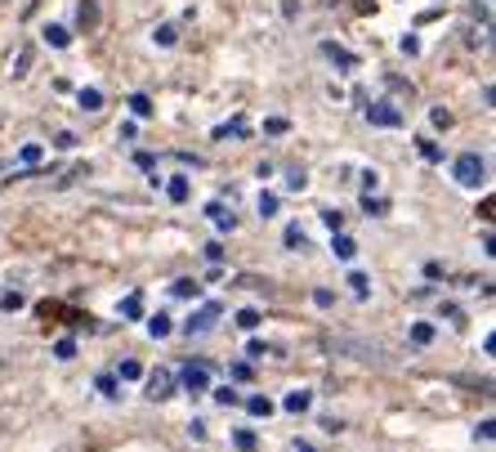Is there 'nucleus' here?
<instances>
[{"mask_svg":"<svg viewBox=\"0 0 496 452\" xmlns=\"http://www.w3.org/2000/svg\"><path fill=\"white\" fill-rule=\"evenodd\" d=\"M416 153H420L425 162H442V148H438L434 139H416Z\"/></svg>","mask_w":496,"mask_h":452,"instance_id":"2f4dec72","label":"nucleus"},{"mask_svg":"<svg viewBox=\"0 0 496 452\" xmlns=\"http://www.w3.org/2000/svg\"><path fill=\"white\" fill-rule=\"evenodd\" d=\"M130 113L144 121V117H153V99L148 95H130Z\"/></svg>","mask_w":496,"mask_h":452,"instance_id":"c85d7f7f","label":"nucleus"},{"mask_svg":"<svg viewBox=\"0 0 496 452\" xmlns=\"http://www.w3.org/2000/svg\"><path fill=\"white\" fill-rule=\"evenodd\" d=\"M313 305H318V309H331V305H335V296H331L327 287H318V291H313Z\"/></svg>","mask_w":496,"mask_h":452,"instance_id":"37998d69","label":"nucleus"},{"mask_svg":"<svg viewBox=\"0 0 496 452\" xmlns=\"http://www.w3.org/2000/svg\"><path fill=\"white\" fill-rule=\"evenodd\" d=\"M362 117H367V126H376V130H398L407 117H402V108L398 104H389V99H376V104H367L362 108Z\"/></svg>","mask_w":496,"mask_h":452,"instance_id":"f03ea898","label":"nucleus"},{"mask_svg":"<svg viewBox=\"0 0 496 452\" xmlns=\"http://www.w3.org/2000/svg\"><path fill=\"white\" fill-rule=\"evenodd\" d=\"M170 331H175V318H170V314H153V318H148V336H153V340H166Z\"/></svg>","mask_w":496,"mask_h":452,"instance_id":"4468645a","label":"nucleus"},{"mask_svg":"<svg viewBox=\"0 0 496 452\" xmlns=\"http://www.w3.org/2000/svg\"><path fill=\"white\" fill-rule=\"evenodd\" d=\"M153 41H157L161 50H175V46H179V32H175V23H161V28L153 32Z\"/></svg>","mask_w":496,"mask_h":452,"instance_id":"412c9836","label":"nucleus"},{"mask_svg":"<svg viewBox=\"0 0 496 452\" xmlns=\"http://www.w3.org/2000/svg\"><path fill=\"white\" fill-rule=\"evenodd\" d=\"M246 412H251V416H264V421H269V416L277 412V403H273V398H264V394H251V398H246Z\"/></svg>","mask_w":496,"mask_h":452,"instance_id":"6ab92c4d","label":"nucleus"},{"mask_svg":"<svg viewBox=\"0 0 496 452\" xmlns=\"http://www.w3.org/2000/svg\"><path fill=\"white\" fill-rule=\"evenodd\" d=\"M54 144H59V148H77V135H72V130H63V135H59Z\"/></svg>","mask_w":496,"mask_h":452,"instance_id":"603ef678","label":"nucleus"},{"mask_svg":"<svg viewBox=\"0 0 496 452\" xmlns=\"http://www.w3.org/2000/svg\"><path fill=\"white\" fill-rule=\"evenodd\" d=\"M0 5H5V0H0Z\"/></svg>","mask_w":496,"mask_h":452,"instance_id":"5fc2aeb1","label":"nucleus"},{"mask_svg":"<svg viewBox=\"0 0 496 452\" xmlns=\"http://www.w3.org/2000/svg\"><path fill=\"white\" fill-rule=\"evenodd\" d=\"M322 224H327V229H331V233H340V229H344V215H340V211H331V206H327V211H322Z\"/></svg>","mask_w":496,"mask_h":452,"instance_id":"58836bf2","label":"nucleus"},{"mask_svg":"<svg viewBox=\"0 0 496 452\" xmlns=\"http://www.w3.org/2000/svg\"><path fill=\"white\" fill-rule=\"evenodd\" d=\"M233 381H251V363H233Z\"/></svg>","mask_w":496,"mask_h":452,"instance_id":"8fccbe9b","label":"nucleus"},{"mask_svg":"<svg viewBox=\"0 0 496 452\" xmlns=\"http://www.w3.org/2000/svg\"><path fill=\"white\" fill-rule=\"evenodd\" d=\"M28 68H32V50H19V59L10 63V72H14L19 81H23V77H28Z\"/></svg>","mask_w":496,"mask_h":452,"instance_id":"e433bc0d","label":"nucleus"},{"mask_svg":"<svg viewBox=\"0 0 496 452\" xmlns=\"http://www.w3.org/2000/svg\"><path fill=\"white\" fill-rule=\"evenodd\" d=\"M175 372L170 367H157V372H144V389H148V398L153 403H166V398H175Z\"/></svg>","mask_w":496,"mask_h":452,"instance_id":"20e7f679","label":"nucleus"},{"mask_svg":"<svg viewBox=\"0 0 496 452\" xmlns=\"http://www.w3.org/2000/svg\"><path fill=\"white\" fill-rule=\"evenodd\" d=\"M233 448H237V452H255V448H260L255 430H246V425H242V430H233Z\"/></svg>","mask_w":496,"mask_h":452,"instance_id":"b1692460","label":"nucleus"},{"mask_svg":"<svg viewBox=\"0 0 496 452\" xmlns=\"http://www.w3.org/2000/svg\"><path fill=\"white\" fill-rule=\"evenodd\" d=\"M95 385H99V394H103V398H121V381H117L112 372H103Z\"/></svg>","mask_w":496,"mask_h":452,"instance_id":"393cba45","label":"nucleus"},{"mask_svg":"<svg viewBox=\"0 0 496 452\" xmlns=\"http://www.w3.org/2000/svg\"><path fill=\"white\" fill-rule=\"evenodd\" d=\"M188 434H193L197 443H206V421H188Z\"/></svg>","mask_w":496,"mask_h":452,"instance_id":"09e8293b","label":"nucleus"},{"mask_svg":"<svg viewBox=\"0 0 496 452\" xmlns=\"http://www.w3.org/2000/svg\"><path fill=\"white\" fill-rule=\"evenodd\" d=\"M362 211H367V215H384V211H389V202H384V197H376V193H362Z\"/></svg>","mask_w":496,"mask_h":452,"instance_id":"f704fd0d","label":"nucleus"},{"mask_svg":"<svg viewBox=\"0 0 496 452\" xmlns=\"http://www.w3.org/2000/svg\"><path fill=\"white\" fill-rule=\"evenodd\" d=\"M380 188V175L376 171H362V193H376Z\"/></svg>","mask_w":496,"mask_h":452,"instance_id":"a18cd8bd","label":"nucleus"},{"mask_svg":"<svg viewBox=\"0 0 496 452\" xmlns=\"http://www.w3.org/2000/svg\"><path fill=\"white\" fill-rule=\"evenodd\" d=\"M255 206H260V215H264V220H273L282 202H277V193H260V202H255Z\"/></svg>","mask_w":496,"mask_h":452,"instance_id":"72a5a7b5","label":"nucleus"},{"mask_svg":"<svg viewBox=\"0 0 496 452\" xmlns=\"http://www.w3.org/2000/svg\"><path fill=\"white\" fill-rule=\"evenodd\" d=\"M282 407H286L291 416H300V412H309V407H313V389H291V394L282 398Z\"/></svg>","mask_w":496,"mask_h":452,"instance_id":"ddd939ff","label":"nucleus"},{"mask_svg":"<svg viewBox=\"0 0 496 452\" xmlns=\"http://www.w3.org/2000/svg\"><path fill=\"white\" fill-rule=\"evenodd\" d=\"M41 162H45V148H41V144H23V148H19V166H23V175H32Z\"/></svg>","mask_w":496,"mask_h":452,"instance_id":"9d476101","label":"nucleus"},{"mask_svg":"<svg viewBox=\"0 0 496 452\" xmlns=\"http://www.w3.org/2000/svg\"><path fill=\"white\" fill-rule=\"evenodd\" d=\"M77 104H81V113H99V108H103V90H95V86H90V90H81V95H77Z\"/></svg>","mask_w":496,"mask_h":452,"instance_id":"4be33fe9","label":"nucleus"},{"mask_svg":"<svg viewBox=\"0 0 496 452\" xmlns=\"http://www.w3.org/2000/svg\"><path fill=\"white\" fill-rule=\"evenodd\" d=\"M398 50H402L407 59H416V54H420V41H416V37H402V41H398Z\"/></svg>","mask_w":496,"mask_h":452,"instance_id":"a19ab883","label":"nucleus"},{"mask_svg":"<svg viewBox=\"0 0 496 452\" xmlns=\"http://www.w3.org/2000/svg\"><path fill=\"white\" fill-rule=\"evenodd\" d=\"M304 184H309V175H304V166H286V188H291V193H300Z\"/></svg>","mask_w":496,"mask_h":452,"instance_id":"473e14b6","label":"nucleus"},{"mask_svg":"<svg viewBox=\"0 0 496 452\" xmlns=\"http://www.w3.org/2000/svg\"><path fill=\"white\" fill-rule=\"evenodd\" d=\"M335 354H358V363H376V358H384V349L380 345H367V340H349V336H335V340H327Z\"/></svg>","mask_w":496,"mask_h":452,"instance_id":"39448f33","label":"nucleus"},{"mask_svg":"<svg viewBox=\"0 0 496 452\" xmlns=\"http://www.w3.org/2000/svg\"><path fill=\"white\" fill-rule=\"evenodd\" d=\"M135 166L153 175V171H157V157H153V153H135Z\"/></svg>","mask_w":496,"mask_h":452,"instance_id":"79ce46f5","label":"nucleus"},{"mask_svg":"<svg viewBox=\"0 0 496 452\" xmlns=\"http://www.w3.org/2000/svg\"><path fill=\"white\" fill-rule=\"evenodd\" d=\"M295 452H318V448H313V443H300V439H295Z\"/></svg>","mask_w":496,"mask_h":452,"instance_id":"864d4df0","label":"nucleus"},{"mask_svg":"<svg viewBox=\"0 0 496 452\" xmlns=\"http://www.w3.org/2000/svg\"><path fill=\"white\" fill-rule=\"evenodd\" d=\"M219 318H224V305H219V300H206L197 314H188V322H184V336H188V340H193V336H211Z\"/></svg>","mask_w":496,"mask_h":452,"instance_id":"7ed1b4c3","label":"nucleus"},{"mask_svg":"<svg viewBox=\"0 0 496 452\" xmlns=\"http://www.w3.org/2000/svg\"><path fill=\"white\" fill-rule=\"evenodd\" d=\"M434 336H438V327H434V322H425V318H420V322H411V345H420V349H425V345H434Z\"/></svg>","mask_w":496,"mask_h":452,"instance_id":"f3484780","label":"nucleus"},{"mask_svg":"<svg viewBox=\"0 0 496 452\" xmlns=\"http://www.w3.org/2000/svg\"><path fill=\"white\" fill-rule=\"evenodd\" d=\"M175 296H184V300H197L202 296V282L197 278H175V287H170Z\"/></svg>","mask_w":496,"mask_h":452,"instance_id":"5701e85b","label":"nucleus"},{"mask_svg":"<svg viewBox=\"0 0 496 452\" xmlns=\"http://www.w3.org/2000/svg\"><path fill=\"white\" fill-rule=\"evenodd\" d=\"M451 180H456L460 188H483V184H487V162H483L478 153H460V157L451 162Z\"/></svg>","mask_w":496,"mask_h":452,"instance_id":"f257e3e1","label":"nucleus"},{"mask_svg":"<svg viewBox=\"0 0 496 452\" xmlns=\"http://www.w3.org/2000/svg\"><path fill=\"white\" fill-rule=\"evenodd\" d=\"M188 193H193L188 175H170V180H166V197H170L175 206H184V202H188Z\"/></svg>","mask_w":496,"mask_h":452,"instance_id":"9b49d317","label":"nucleus"},{"mask_svg":"<svg viewBox=\"0 0 496 452\" xmlns=\"http://www.w3.org/2000/svg\"><path fill=\"white\" fill-rule=\"evenodd\" d=\"M228 135H246V117H233L228 126H215V139H228Z\"/></svg>","mask_w":496,"mask_h":452,"instance_id":"7c9ffc66","label":"nucleus"},{"mask_svg":"<svg viewBox=\"0 0 496 452\" xmlns=\"http://www.w3.org/2000/svg\"><path fill=\"white\" fill-rule=\"evenodd\" d=\"M99 0H81V5H77V23H81V32H95L99 28Z\"/></svg>","mask_w":496,"mask_h":452,"instance_id":"1a4fd4ad","label":"nucleus"},{"mask_svg":"<svg viewBox=\"0 0 496 452\" xmlns=\"http://www.w3.org/2000/svg\"><path fill=\"white\" fill-rule=\"evenodd\" d=\"M175 381H179L188 394H206V389H211V367H206V363H188Z\"/></svg>","mask_w":496,"mask_h":452,"instance_id":"423d86ee","label":"nucleus"},{"mask_svg":"<svg viewBox=\"0 0 496 452\" xmlns=\"http://www.w3.org/2000/svg\"><path fill=\"white\" fill-rule=\"evenodd\" d=\"M389 90H393V95H402V99H411V86H407V81H389Z\"/></svg>","mask_w":496,"mask_h":452,"instance_id":"3c124183","label":"nucleus"},{"mask_svg":"<svg viewBox=\"0 0 496 452\" xmlns=\"http://www.w3.org/2000/svg\"><path fill=\"white\" fill-rule=\"evenodd\" d=\"M121 318H130V322L144 318V296H139V291H130V296L121 300Z\"/></svg>","mask_w":496,"mask_h":452,"instance_id":"aec40b11","label":"nucleus"},{"mask_svg":"<svg viewBox=\"0 0 496 452\" xmlns=\"http://www.w3.org/2000/svg\"><path fill=\"white\" fill-rule=\"evenodd\" d=\"M41 37H45V41H50L54 50H68V46H72V32H68L63 23H50V28H45Z\"/></svg>","mask_w":496,"mask_h":452,"instance_id":"2eb2a0df","label":"nucleus"},{"mask_svg":"<svg viewBox=\"0 0 496 452\" xmlns=\"http://www.w3.org/2000/svg\"><path fill=\"white\" fill-rule=\"evenodd\" d=\"M54 358H63V363H68V358H77V340H72V336H63V340L54 345Z\"/></svg>","mask_w":496,"mask_h":452,"instance_id":"4c0bfd02","label":"nucleus"},{"mask_svg":"<svg viewBox=\"0 0 496 452\" xmlns=\"http://www.w3.org/2000/svg\"><path fill=\"white\" fill-rule=\"evenodd\" d=\"M260 322H264V318H260V309H251V305H246V309H237V327H242V331H255Z\"/></svg>","mask_w":496,"mask_h":452,"instance_id":"cd10ccee","label":"nucleus"},{"mask_svg":"<svg viewBox=\"0 0 496 452\" xmlns=\"http://www.w3.org/2000/svg\"><path fill=\"white\" fill-rule=\"evenodd\" d=\"M206 394H211L219 407H233V403H242V394H237L233 385H219V389H206Z\"/></svg>","mask_w":496,"mask_h":452,"instance_id":"a878e982","label":"nucleus"},{"mask_svg":"<svg viewBox=\"0 0 496 452\" xmlns=\"http://www.w3.org/2000/svg\"><path fill=\"white\" fill-rule=\"evenodd\" d=\"M246 354H251V358H264V354H273V345H269V340H251Z\"/></svg>","mask_w":496,"mask_h":452,"instance_id":"c03bdc74","label":"nucleus"},{"mask_svg":"<svg viewBox=\"0 0 496 452\" xmlns=\"http://www.w3.org/2000/svg\"><path fill=\"white\" fill-rule=\"evenodd\" d=\"M28 300H23V291H5V296H0V309H5V314H19Z\"/></svg>","mask_w":496,"mask_h":452,"instance_id":"c9c22d12","label":"nucleus"},{"mask_svg":"<svg viewBox=\"0 0 496 452\" xmlns=\"http://www.w3.org/2000/svg\"><path fill=\"white\" fill-rule=\"evenodd\" d=\"M112 376H117V381H144V363H139V358H121Z\"/></svg>","mask_w":496,"mask_h":452,"instance_id":"a211bd4d","label":"nucleus"},{"mask_svg":"<svg viewBox=\"0 0 496 452\" xmlns=\"http://www.w3.org/2000/svg\"><path fill=\"white\" fill-rule=\"evenodd\" d=\"M206 215L215 220L219 233H233V229H237V215H233V206H224V202H206Z\"/></svg>","mask_w":496,"mask_h":452,"instance_id":"6e6552de","label":"nucleus"},{"mask_svg":"<svg viewBox=\"0 0 496 452\" xmlns=\"http://www.w3.org/2000/svg\"><path fill=\"white\" fill-rule=\"evenodd\" d=\"M264 130H269V135H286V130H291V121H286V117H269V121H264Z\"/></svg>","mask_w":496,"mask_h":452,"instance_id":"ea45409f","label":"nucleus"},{"mask_svg":"<svg viewBox=\"0 0 496 452\" xmlns=\"http://www.w3.org/2000/svg\"><path fill=\"white\" fill-rule=\"evenodd\" d=\"M282 242H286V251H309V233H304L300 224H286Z\"/></svg>","mask_w":496,"mask_h":452,"instance_id":"dca6fc26","label":"nucleus"},{"mask_svg":"<svg viewBox=\"0 0 496 452\" xmlns=\"http://www.w3.org/2000/svg\"><path fill=\"white\" fill-rule=\"evenodd\" d=\"M429 121H434V130H451L456 126V117L447 108H429Z\"/></svg>","mask_w":496,"mask_h":452,"instance_id":"c756f323","label":"nucleus"},{"mask_svg":"<svg viewBox=\"0 0 496 452\" xmlns=\"http://www.w3.org/2000/svg\"><path fill=\"white\" fill-rule=\"evenodd\" d=\"M492 434H496V425H492V416H487V421H478V430H474V439H483V443H487Z\"/></svg>","mask_w":496,"mask_h":452,"instance_id":"de8ad7c7","label":"nucleus"},{"mask_svg":"<svg viewBox=\"0 0 496 452\" xmlns=\"http://www.w3.org/2000/svg\"><path fill=\"white\" fill-rule=\"evenodd\" d=\"M322 59H331L335 68H344V72H353L358 68V54H349L344 46H335V41H322Z\"/></svg>","mask_w":496,"mask_h":452,"instance_id":"0eeeda50","label":"nucleus"},{"mask_svg":"<svg viewBox=\"0 0 496 452\" xmlns=\"http://www.w3.org/2000/svg\"><path fill=\"white\" fill-rule=\"evenodd\" d=\"M349 287H353V296H358V300H367V296H371V278H367V273H358V269L349 273Z\"/></svg>","mask_w":496,"mask_h":452,"instance_id":"bb28decb","label":"nucleus"},{"mask_svg":"<svg viewBox=\"0 0 496 452\" xmlns=\"http://www.w3.org/2000/svg\"><path fill=\"white\" fill-rule=\"evenodd\" d=\"M331 251H335V260H344V264H349V260L358 255V242L340 229V233H331Z\"/></svg>","mask_w":496,"mask_h":452,"instance_id":"f8f14e48","label":"nucleus"},{"mask_svg":"<svg viewBox=\"0 0 496 452\" xmlns=\"http://www.w3.org/2000/svg\"><path fill=\"white\" fill-rule=\"evenodd\" d=\"M202 255H206L211 264H219V260H224V247H219V242H206V251H202Z\"/></svg>","mask_w":496,"mask_h":452,"instance_id":"49530a36","label":"nucleus"}]
</instances>
